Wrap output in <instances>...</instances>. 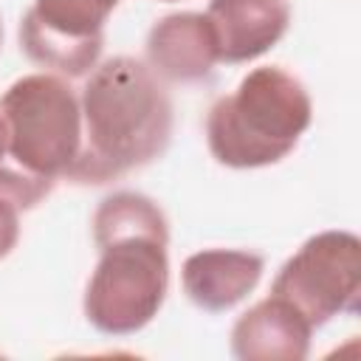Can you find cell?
Wrapping results in <instances>:
<instances>
[{
    "label": "cell",
    "instance_id": "cell-9",
    "mask_svg": "<svg viewBox=\"0 0 361 361\" xmlns=\"http://www.w3.org/2000/svg\"><path fill=\"white\" fill-rule=\"evenodd\" d=\"M310 336L305 316L271 293L237 319L231 353L240 361H302L310 353Z\"/></svg>",
    "mask_w": 361,
    "mask_h": 361
},
{
    "label": "cell",
    "instance_id": "cell-14",
    "mask_svg": "<svg viewBox=\"0 0 361 361\" xmlns=\"http://www.w3.org/2000/svg\"><path fill=\"white\" fill-rule=\"evenodd\" d=\"M166 3H169V0H166Z\"/></svg>",
    "mask_w": 361,
    "mask_h": 361
},
{
    "label": "cell",
    "instance_id": "cell-12",
    "mask_svg": "<svg viewBox=\"0 0 361 361\" xmlns=\"http://www.w3.org/2000/svg\"><path fill=\"white\" fill-rule=\"evenodd\" d=\"M17 237H20V209L0 197V259L17 245Z\"/></svg>",
    "mask_w": 361,
    "mask_h": 361
},
{
    "label": "cell",
    "instance_id": "cell-2",
    "mask_svg": "<svg viewBox=\"0 0 361 361\" xmlns=\"http://www.w3.org/2000/svg\"><path fill=\"white\" fill-rule=\"evenodd\" d=\"M82 149L76 183H110L161 158L172 138V102L149 65L113 56L82 87Z\"/></svg>",
    "mask_w": 361,
    "mask_h": 361
},
{
    "label": "cell",
    "instance_id": "cell-13",
    "mask_svg": "<svg viewBox=\"0 0 361 361\" xmlns=\"http://www.w3.org/2000/svg\"><path fill=\"white\" fill-rule=\"evenodd\" d=\"M0 39H3V25H0Z\"/></svg>",
    "mask_w": 361,
    "mask_h": 361
},
{
    "label": "cell",
    "instance_id": "cell-7",
    "mask_svg": "<svg viewBox=\"0 0 361 361\" xmlns=\"http://www.w3.org/2000/svg\"><path fill=\"white\" fill-rule=\"evenodd\" d=\"M206 20L217 62L240 65L271 51L288 31L290 8L282 0H212Z\"/></svg>",
    "mask_w": 361,
    "mask_h": 361
},
{
    "label": "cell",
    "instance_id": "cell-6",
    "mask_svg": "<svg viewBox=\"0 0 361 361\" xmlns=\"http://www.w3.org/2000/svg\"><path fill=\"white\" fill-rule=\"evenodd\" d=\"M118 0H34L20 23V48L42 68L85 76L104 48V23Z\"/></svg>",
    "mask_w": 361,
    "mask_h": 361
},
{
    "label": "cell",
    "instance_id": "cell-4",
    "mask_svg": "<svg viewBox=\"0 0 361 361\" xmlns=\"http://www.w3.org/2000/svg\"><path fill=\"white\" fill-rule=\"evenodd\" d=\"M8 130V161L31 175L68 178L82 149V107L65 79L28 73L0 99Z\"/></svg>",
    "mask_w": 361,
    "mask_h": 361
},
{
    "label": "cell",
    "instance_id": "cell-8",
    "mask_svg": "<svg viewBox=\"0 0 361 361\" xmlns=\"http://www.w3.org/2000/svg\"><path fill=\"white\" fill-rule=\"evenodd\" d=\"M149 71L169 82H203L217 62L214 34L206 14L178 11L161 17L147 37Z\"/></svg>",
    "mask_w": 361,
    "mask_h": 361
},
{
    "label": "cell",
    "instance_id": "cell-11",
    "mask_svg": "<svg viewBox=\"0 0 361 361\" xmlns=\"http://www.w3.org/2000/svg\"><path fill=\"white\" fill-rule=\"evenodd\" d=\"M51 189H54V180L31 175L14 161H6V158L0 161V197L11 200L20 212L34 209Z\"/></svg>",
    "mask_w": 361,
    "mask_h": 361
},
{
    "label": "cell",
    "instance_id": "cell-3",
    "mask_svg": "<svg viewBox=\"0 0 361 361\" xmlns=\"http://www.w3.org/2000/svg\"><path fill=\"white\" fill-rule=\"evenodd\" d=\"M313 104L305 85L274 65L254 68L231 96L212 104L206 141L217 164L257 169L282 161L310 127Z\"/></svg>",
    "mask_w": 361,
    "mask_h": 361
},
{
    "label": "cell",
    "instance_id": "cell-1",
    "mask_svg": "<svg viewBox=\"0 0 361 361\" xmlns=\"http://www.w3.org/2000/svg\"><path fill=\"white\" fill-rule=\"evenodd\" d=\"M99 248L85 288V316L104 336H133L152 322L169 288V226L155 200L113 192L93 214Z\"/></svg>",
    "mask_w": 361,
    "mask_h": 361
},
{
    "label": "cell",
    "instance_id": "cell-5",
    "mask_svg": "<svg viewBox=\"0 0 361 361\" xmlns=\"http://www.w3.org/2000/svg\"><path fill=\"white\" fill-rule=\"evenodd\" d=\"M271 293L299 310L313 330L333 316H355L361 296V240L353 231L313 234L279 268Z\"/></svg>",
    "mask_w": 361,
    "mask_h": 361
},
{
    "label": "cell",
    "instance_id": "cell-10",
    "mask_svg": "<svg viewBox=\"0 0 361 361\" xmlns=\"http://www.w3.org/2000/svg\"><path fill=\"white\" fill-rule=\"evenodd\" d=\"M262 268L265 259L254 251L206 248L183 262L180 285L192 305L206 313H223L257 288Z\"/></svg>",
    "mask_w": 361,
    "mask_h": 361
}]
</instances>
